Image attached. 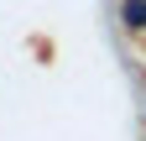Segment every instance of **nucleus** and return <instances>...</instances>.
Segmentation results:
<instances>
[{"label": "nucleus", "instance_id": "obj_1", "mask_svg": "<svg viewBox=\"0 0 146 141\" xmlns=\"http://www.w3.org/2000/svg\"><path fill=\"white\" fill-rule=\"evenodd\" d=\"M120 26L125 31H146V0H120Z\"/></svg>", "mask_w": 146, "mask_h": 141}]
</instances>
